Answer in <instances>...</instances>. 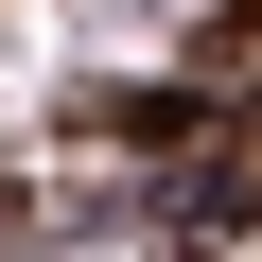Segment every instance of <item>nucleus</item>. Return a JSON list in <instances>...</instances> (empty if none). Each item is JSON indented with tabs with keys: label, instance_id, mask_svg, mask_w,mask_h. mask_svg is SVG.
Wrapping results in <instances>:
<instances>
[{
	"label": "nucleus",
	"instance_id": "obj_1",
	"mask_svg": "<svg viewBox=\"0 0 262 262\" xmlns=\"http://www.w3.org/2000/svg\"><path fill=\"white\" fill-rule=\"evenodd\" d=\"M245 210H262V140H210V158L175 175V227L210 245V227H245Z\"/></svg>",
	"mask_w": 262,
	"mask_h": 262
}]
</instances>
